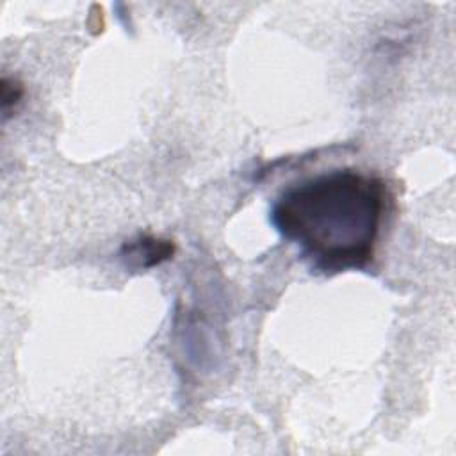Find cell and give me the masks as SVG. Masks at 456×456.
Here are the masks:
<instances>
[{
  "instance_id": "cell-1",
  "label": "cell",
  "mask_w": 456,
  "mask_h": 456,
  "mask_svg": "<svg viewBox=\"0 0 456 456\" xmlns=\"http://www.w3.org/2000/svg\"><path fill=\"white\" fill-rule=\"evenodd\" d=\"M383 212L385 183L374 175L342 167L285 187L269 219L314 269L342 273L372 260Z\"/></svg>"
},
{
  "instance_id": "cell-2",
  "label": "cell",
  "mask_w": 456,
  "mask_h": 456,
  "mask_svg": "<svg viewBox=\"0 0 456 456\" xmlns=\"http://www.w3.org/2000/svg\"><path fill=\"white\" fill-rule=\"evenodd\" d=\"M175 253V244L171 240L155 239L151 235H142L123 246L121 256L132 267H153L164 260H169Z\"/></svg>"
},
{
  "instance_id": "cell-3",
  "label": "cell",
  "mask_w": 456,
  "mask_h": 456,
  "mask_svg": "<svg viewBox=\"0 0 456 456\" xmlns=\"http://www.w3.org/2000/svg\"><path fill=\"white\" fill-rule=\"evenodd\" d=\"M21 94H23V87L20 84H16V82L9 84V80L4 78V82H2V109H4V112H7V109L11 105L18 103Z\"/></svg>"
}]
</instances>
